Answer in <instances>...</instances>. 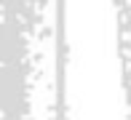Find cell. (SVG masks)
<instances>
[{
    "mask_svg": "<svg viewBox=\"0 0 131 120\" xmlns=\"http://www.w3.org/2000/svg\"><path fill=\"white\" fill-rule=\"evenodd\" d=\"M118 24V59L123 75V96H126V117L131 120V0H112Z\"/></svg>",
    "mask_w": 131,
    "mask_h": 120,
    "instance_id": "cell-1",
    "label": "cell"
}]
</instances>
